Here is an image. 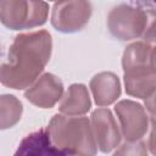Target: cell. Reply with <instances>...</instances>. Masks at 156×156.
<instances>
[{
	"mask_svg": "<svg viewBox=\"0 0 156 156\" xmlns=\"http://www.w3.org/2000/svg\"><path fill=\"white\" fill-rule=\"evenodd\" d=\"M13 156H67V154L51 143L46 129H39L21 140Z\"/></svg>",
	"mask_w": 156,
	"mask_h": 156,
	"instance_id": "8fae6325",
	"label": "cell"
},
{
	"mask_svg": "<svg viewBox=\"0 0 156 156\" xmlns=\"http://www.w3.org/2000/svg\"><path fill=\"white\" fill-rule=\"evenodd\" d=\"M91 129L96 147L104 152H111L121 143V132L108 108H96L91 113Z\"/></svg>",
	"mask_w": 156,
	"mask_h": 156,
	"instance_id": "52a82bcc",
	"label": "cell"
},
{
	"mask_svg": "<svg viewBox=\"0 0 156 156\" xmlns=\"http://www.w3.org/2000/svg\"><path fill=\"white\" fill-rule=\"evenodd\" d=\"M46 133L51 143L68 155L95 156L98 152L88 117L55 115L46 127Z\"/></svg>",
	"mask_w": 156,
	"mask_h": 156,
	"instance_id": "7a4b0ae2",
	"label": "cell"
},
{
	"mask_svg": "<svg viewBox=\"0 0 156 156\" xmlns=\"http://www.w3.org/2000/svg\"><path fill=\"white\" fill-rule=\"evenodd\" d=\"M90 90L98 106L105 107L113 104L121 96V82L112 72H100L90 80Z\"/></svg>",
	"mask_w": 156,
	"mask_h": 156,
	"instance_id": "30bf717a",
	"label": "cell"
},
{
	"mask_svg": "<svg viewBox=\"0 0 156 156\" xmlns=\"http://www.w3.org/2000/svg\"><path fill=\"white\" fill-rule=\"evenodd\" d=\"M149 12L143 7L133 6L129 4H121L115 6L107 16V27L110 33L121 41L133 40L145 37L149 28Z\"/></svg>",
	"mask_w": 156,
	"mask_h": 156,
	"instance_id": "277c9868",
	"label": "cell"
},
{
	"mask_svg": "<svg viewBox=\"0 0 156 156\" xmlns=\"http://www.w3.org/2000/svg\"><path fill=\"white\" fill-rule=\"evenodd\" d=\"M91 12L89 1H58L52 6L51 24L62 33L79 32L89 22Z\"/></svg>",
	"mask_w": 156,
	"mask_h": 156,
	"instance_id": "5b68a950",
	"label": "cell"
},
{
	"mask_svg": "<svg viewBox=\"0 0 156 156\" xmlns=\"http://www.w3.org/2000/svg\"><path fill=\"white\" fill-rule=\"evenodd\" d=\"M123 72L139 68H155V48L149 41L129 44L122 56Z\"/></svg>",
	"mask_w": 156,
	"mask_h": 156,
	"instance_id": "4fadbf2b",
	"label": "cell"
},
{
	"mask_svg": "<svg viewBox=\"0 0 156 156\" xmlns=\"http://www.w3.org/2000/svg\"><path fill=\"white\" fill-rule=\"evenodd\" d=\"M23 112V106L20 99L15 95H0V130L16 126Z\"/></svg>",
	"mask_w": 156,
	"mask_h": 156,
	"instance_id": "5bb4252c",
	"label": "cell"
},
{
	"mask_svg": "<svg viewBox=\"0 0 156 156\" xmlns=\"http://www.w3.org/2000/svg\"><path fill=\"white\" fill-rule=\"evenodd\" d=\"M67 156H77V155H67Z\"/></svg>",
	"mask_w": 156,
	"mask_h": 156,
	"instance_id": "2e32d148",
	"label": "cell"
},
{
	"mask_svg": "<svg viewBox=\"0 0 156 156\" xmlns=\"http://www.w3.org/2000/svg\"><path fill=\"white\" fill-rule=\"evenodd\" d=\"M112 156H149V149L141 140L126 141L113 152Z\"/></svg>",
	"mask_w": 156,
	"mask_h": 156,
	"instance_id": "9a60e30c",
	"label": "cell"
},
{
	"mask_svg": "<svg viewBox=\"0 0 156 156\" xmlns=\"http://www.w3.org/2000/svg\"><path fill=\"white\" fill-rule=\"evenodd\" d=\"M51 51V34L45 29L16 35L7 62L0 65V83L15 90L29 88L40 77Z\"/></svg>",
	"mask_w": 156,
	"mask_h": 156,
	"instance_id": "6da1fadb",
	"label": "cell"
},
{
	"mask_svg": "<svg viewBox=\"0 0 156 156\" xmlns=\"http://www.w3.org/2000/svg\"><path fill=\"white\" fill-rule=\"evenodd\" d=\"M63 95V83L62 80L52 73L41 74L27 90L24 91V98L37 107L51 108Z\"/></svg>",
	"mask_w": 156,
	"mask_h": 156,
	"instance_id": "ba28073f",
	"label": "cell"
},
{
	"mask_svg": "<svg viewBox=\"0 0 156 156\" xmlns=\"http://www.w3.org/2000/svg\"><path fill=\"white\" fill-rule=\"evenodd\" d=\"M115 112L121 123V134L126 141H138L149 130L146 110L136 101L121 100L115 106Z\"/></svg>",
	"mask_w": 156,
	"mask_h": 156,
	"instance_id": "8992f818",
	"label": "cell"
},
{
	"mask_svg": "<svg viewBox=\"0 0 156 156\" xmlns=\"http://www.w3.org/2000/svg\"><path fill=\"white\" fill-rule=\"evenodd\" d=\"M49 15L45 1L2 0L0 1V22L9 29H30L43 26Z\"/></svg>",
	"mask_w": 156,
	"mask_h": 156,
	"instance_id": "3957f363",
	"label": "cell"
},
{
	"mask_svg": "<svg viewBox=\"0 0 156 156\" xmlns=\"http://www.w3.org/2000/svg\"><path fill=\"white\" fill-rule=\"evenodd\" d=\"M126 93L130 96L144 99L145 101L154 98L156 89L155 68H139L124 72Z\"/></svg>",
	"mask_w": 156,
	"mask_h": 156,
	"instance_id": "9c48e42d",
	"label": "cell"
},
{
	"mask_svg": "<svg viewBox=\"0 0 156 156\" xmlns=\"http://www.w3.org/2000/svg\"><path fill=\"white\" fill-rule=\"evenodd\" d=\"M91 107V100L88 88L84 84H72L61 98L58 110L62 115L79 117L85 115Z\"/></svg>",
	"mask_w": 156,
	"mask_h": 156,
	"instance_id": "7c38bea8",
	"label": "cell"
}]
</instances>
